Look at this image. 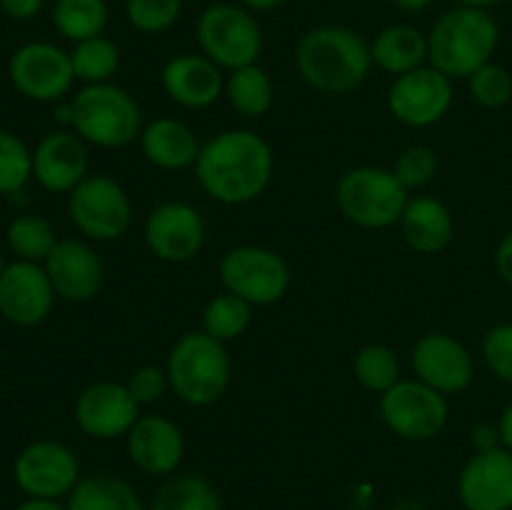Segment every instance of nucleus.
Masks as SVG:
<instances>
[{"mask_svg": "<svg viewBox=\"0 0 512 510\" xmlns=\"http://www.w3.org/2000/svg\"><path fill=\"white\" fill-rule=\"evenodd\" d=\"M198 180L210 198L238 205L258 198L273 175V153L260 135L230 130L200 150Z\"/></svg>", "mask_w": 512, "mask_h": 510, "instance_id": "f257e3e1", "label": "nucleus"}, {"mask_svg": "<svg viewBox=\"0 0 512 510\" xmlns=\"http://www.w3.org/2000/svg\"><path fill=\"white\" fill-rule=\"evenodd\" d=\"M68 510H143L140 495L115 475H90L68 495Z\"/></svg>", "mask_w": 512, "mask_h": 510, "instance_id": "a878e982", "label": "nucleus"}, {"mask_svg": "<svg viewBox=\"0 0 512 510\" xmlns=\"http://www.w3.org/2000/svg\"><path fill=\"white\" fill-rule=\"evenodd\" d=\"M450 103H453V85L448 75L435 68H418L398 75L388 95V105L395 118L415 128L438 123L448 113Z\"/></svg>", "mask_w": 512, "mask_h": 510, "instance_id": "f8f14e48", "label": "nucleus"}, {"mask_svg": "<svg viewBox=\"0 0 512 510\" xmlns=\"http://www.w3.org/2000/svg\"><path fill=\"white\" fill-rule=\"evenodd\" d=\"M498 430H500V443H503V448L512 450V403L503 410V415H500Z\"/></svg>", "mask_w": 512, "mask_h": 510, "instance_id": "37998d69", "label": "nucleus"}, {"mask_svg": "<svg viewBox=\"0 0 512 510\" xmlns=\"http://www.w3.org/2000/svg\"><path fill=\"white\" fill-rule=\"evenodd\" d=\"M148 248L168 263H183L198 255L205 240V223L198 210L185 203H165L145 223Z\"/></svg>", "mask_w": 512, "mask_h": 510, "instance_id": "dca6fc26", "label": "nucleus"}, {"mask_svg": "<svg viewBox=\"0 0 512 510\" xmlns=\"http://www.w3.org/2000/svg\"><path fill=\"white\" fill-rule=\"evenodd\" d=\"M168 383L185 403H215L230 383V360L223 343L208 333L180 338L168 360Z\"/></svg>", "mask_w": 512, "mask_h": 510, "instance_id": "20e7f679", "label": "nucleus"}, {"mask_svg": "<svg viewBox=\"0 0 512 510\" xmlns=\"http://www.w3.org/2000/svg\"><path fill=\"white\" fill-rule=\"evenodd\" d=\"M3 270H5V263H3V258H0V275H3Z\"/></svg>", "mask_w": 512, "mask_h": 510, "instance_id": "09e8293b", "label": "nucleus"}, {"mask_svg": "<svg viewBox=\"0 0 512 510\" xmlns=\"http://www.w3.org/2000/svg\"><path fill=\"white\" fill-rule=\"evenodd\" d=\"M15 483L28 498L58 500L80 483V465L73 450L55 440L28 445L15 460Z\"/></svg>", "mask_w": 512, "mask_h": 510, "instance_id": "9d476101", "label": "nucleus"}, {"mask_svg": "<svg viewBox=\"0 0 512 510\" xmlns=\"http://www.w3.org/2000/svg\"><path fill=\"white\" fill-rule=\"evenodd\" d=\"M355 375H358V380L368 390L385 393V390H390L398 383V358H395L393 350L385 348V345H368V348L360 350L358 358H355Z\"/></svg>", "mask_w": 512, "mask_h": 510, "instance_id": "473e14b6", "label": "nucleus"}, {"mask_svg": "<svg viewBox=\"0 0 512 510\" xmlns=\"http://www.w3.org/2000/svg\"><path fill=\"white\" fill-rule=\"evenodd\" d=\"M220 280L228 293L250 305L275 303L285 295L290 283L288 265L273 250L243 245L230 250L220 263Z\"/></svg>", "mask_w": 512, "mask_h": 510, "instance_id": "6e6552de", "label": "nucleus"}, {"mask_svg": "<svg viewBox=\"0 0 512 510\" xmlns=\"http://www.w3.org/2000/svg\"><path fill=\"white\" fill-rule=\"evenodd\" d=\"M73 125L78 135L90 143L123 148L138 135L140 110L138 103L118 85H88L73 100Z\"/></svg>", "mask_w": 512, "mask_h": 510, "instance_id": "39448f33", "label": "nucleus"}, {"mask_svg": "<svg viewBox=\"0 0 512 510\" xmlns=\"http://www.w3.org/2000/svg\"><path fill=\"white\" fill-rule=\"evenodd\" d=\"M413 368L418 380L438 393H460L473 383L475 365L468 348L443 333L425 335L413 353Z\"/></svg>", "mask_w": 512, "mask_h": 510, "instance_id": "f3484780", "label": "nucleus"}, {"mask_svg": "<svg viewBox=\"0 0 512 510\" xmlns=\"http://www.w3.org/2000/svg\"><path fill=\"white\" fill-rule=\"evenodd\" d=\"M40 5H43V0H0V8L13 18H33Z\"/></svg>", "mask_w": 512, "mask_h": 510, "instance_id": "79ce46f5", "label": "nucleus"}, {"mask_svg": "<svg viewBox=\"0 0 512 510\" xmlns=\"http://www.w3.org/2000/svg\"><path fill=\"white\" fill-rule=\"evenodd\" d=\"M78 425L88 435L100 440L130 433L138 420V400L130 395L128 385L98 383L90 385L75 405Z\"/></svg>", "mask_w": 512, "mask_h": 510, "instance_id": "a211bd4d", "label": "nucleus"}, {"mask_svg": "<svg viewBox=\"0 0 512 510\" xmlns=\"http://www.w3.org/2000/svg\"><path fill=\"white\" fill-rule=\"evenodd\" d=\"M198 43L215 65L238 70L253 65L263 50V35L248 10L238 5H210L198 20Z\"/></svg>", "mask_w": 512, "mask_h": 510, "instance_id": "0eeeda50", "label": "nucleus"}, {"mask_svg": "<svg viewBox=\"0 0 512 510\" xmlns=\"http://www.w3.org/2000/svg\"><path fill=\"white\" fill-rule=\"evenodd\" d=\"M385 425L405 440H430L445 428L448 403L423 380H398L380 400Z\"/></svg>", "mask_w": 512, "mask_h": 510, "instance_id": "1a4fd4ad", "label": "nucleus"}, {"mask_svg": "<svg viewBox=\"0 0 512 510\" xmlns=\"http://www.w3.org/2000/svg\"><path fill=\"white\" fill-rule=\"evenodd\" d=\"M150 510H223L220 495L200 475H175L153 498Z\"/></svg>", "mask_w": 512, "mask_h": 510, "instance_id": "bb28decb", "label": "nucleus"}, {"mask_svg": "<svg viewBox=\"0 0 512 510\" xmlns=\"http://www.w3.org/2000/svg\"><path fill=\"white\" fill-rule=\"evenodd\" d=\"M128 455L145 475H170L183 460V433L173 420L145 415L130 428Z\"/></svg>", "mask_w": 512, "mask_h": 510, "instance_id": "6ab92c4d", "label": "nucleus"}, {"mask_svg": "<svg viewBox=\"0 0 512 510\" xmlns=\"http://www.w3.org/2000/svg\"><path fill=\"white\" fill-rule=\"evenodd\" d=\"M495 268L505 283L512 285V230L500 240L498 253H495Z\"/></svg>", "mask_w": 512, "mask_h": 510, "instance_id": "a19ab883", "label": "nucleus"}, {"mask_svg": "<svg viewBox=\"0 0 512 510\" xmlns=\"http://www.w3.org/2000/svg\"><path fill=\"white\" fill-rule=\"evenodd\" d=\"M70 218L95 240H113L130 225V203L125 190L105 175L85 178L70 190Z\"/></svg>", "mask_w": 512, "mask_h": 510, "instance_id": "9b49d317", "label": "nucleus"}, {"mask_svg": "<svg viewBox=\"0 0 512 510\" xmlns=\"http://www.w3.org/2000/svg\"><path fill=\"white\" fill-rule=\"evenodd\" d=\"M458 3H463V5H468V8H488V5H495V3H500V0H458Z\"/></svg>", "mask_w": 512, "mask_h": 510, "instance_id": "de8ad7c7", "label": "nucleus"}, {"mask_svg": "<svg viewBox=\"0 0 512 510\" xmlns=\"http://www.w3.org/2000/svg\"><path fill=\"white\" fill-rule=\"evenodd\" d=\"M45 263H48L45 273L53 283V290L68 300L93 298L103 283L98 255L78 240H60Z\"/></svg>", "mask_w": 512, "mask_h": 510, "instance_id": "412c9836", "label": "nucleus"}, {"mask_svg": "<svg viewBox=\"0 0 512 510\" xmlns=\"http://www.w3.org/2000/svg\"><path fill=\"white\" fill-rule=\"evenodd\" d=\"M183 0H128L125 13L133 28L143 33H163L178 20Z\"/></svg>", "mask_w": 512, "mask_h": 510, "instance_id": "f704fd0d", "label": "nucleus"}, {"mask_svg": "<svg viewBox=\"0 0 512 510\" xmlns=\"http://www.w3.org/2000/svg\"><path fill=\"white\" fill-rule=\"evenodd\" d=\"M33 173V155L23 140L0 130V193H18Z\"/></svg>", "mask_w": 512, "mask_h": 510, "instance_id": "72a5a7b5", "label": "nucleus"}, {"mask_svg": "<svg viewBox=\"0 0 512 510\" xmlns=\"http://www.w3.org/2000/svg\"><path fill=\"white\" fill-rule=\"evenodd\" d=\"M228 98L240 115L258 118V115L268 113L273 105V83L258 65H245L230 75Z\"/></svg>", "mask_w": 512, "mask_h": 510, "instance_id": "c85d7f7f", "label": "nucleus"}, {"mask_svg": "<svg viewBox=\"0 0 512 510\" xmlns=\"http://www.w3.org/2000/svg\"><path fill=\"white\" fill-rule=\"evenodd\" d=\"M473 445L478 448V453H488V450L503 448V443H500L498 425H490V423L478 425V428L473 430Z\"/></svg>", "mask_w": 512, "mask_h": 510, "instance_id": "ea45409f", "label": "nucleus"}, {"mask_svg": "<svg viewBox=\"0 0 512 510\" xmlns=\"http://www.w3.org/2000/svg\"><path fill=\"white\" fill-rule=\"evenodd\" d=\"M143 153L158 168L178 170L195 163L200 150L188 125L165 118L148 125V130L143 133Z\"/></svg>", "mask_w": 512, "mask_h": 510, "instance_id": "b1692460", "label": "nucleus"}, {"mask_svg": "<svg viewBox=\"0 0 512 510\" xmlns=\"http://www.w3.org/2000/svg\"><path fill=\"white\" fill-rule=\"evenodd\" d=\"M53 283L40 265L18 260L0 275V313L18 325H35L53 308Z\"/></svg>", "mask_w": 512, "mask_h": 510, "instance_id": "2eb2a0df", "label": "nucleus"}, {"mask_svg": "<svg viewBox=\"0 0 512 510\" xmlns=\"http://www.w3.org/2000/svg\"><path fill=\"white\" fill-rule=\"evenodd\" d=\"M498 25L483 8H455L435 23L428 38V58L448 78H470L498 48Z\"/></svg>", "mask_w": 512, "mask_h": 510, "instance_id": "7ed1b4c3", "label": "nucleus"}, {"mask_svg": "<svg viewBox=\"0 0 512 510\" xmlns=\"http://www.w3.org/2000/svg\"><path fill=\"white\" fill-rule=\"evenodd\" d=\"M163 85L175 103L185 108H205L223 90L218 65L203 55H178L163 70Z\"/></svg>", "mask_w": 512, "mask_h": 510, "instance_id": "4be33fe9", "label": "nucleus"}, {"mask_svg": "<svg viewBox=\"0 0 512 510\" xmlns=\"http://www.w3.org/2000/svg\"><path fill=\"white\" fill-rule=\"evenodd\" d=\"M370 55L388 73L405 75L428 58V38L410 25H390L375 38Z\"/></svg>", "mask_w": 512, "mask_h": 510, "instance_id": "393cba45", "label": "nucleus"}, {"mask_svg": "<svg viewBox=\"0 0 512 510\" xmlns=\"http://www.w3.org/2000/svg\"><path fill=\"white\" fill-rule=\"evenodd\" d=\"M70 63H73L75 78L85 80V83H105L110 75L118 70L120 53L110 40L105 38H90L78 43V48L70 55Z\"/></svg>", "mask_w": 512, "mask_h": 510, "instance_id": "7c9ffc66", "label": "nucleus"}, {"mask_svg": "<svg viewBox=\"0 0 512 510\" xmlns=\"http://www.w3.org/2000/svg\"><path fill=\"white\" fill-rule=\"evenodd\" d=\"M338 205L360 228H388L403 218L408 188L383 168H355L338 183Z\"/></svg>", "mask_w": 512, "mask_h": 510, "instance_id": "423d86ee", "label": "nucleus"}, {"mask_svg": "<svg viewBox=\"0 0 512 510\" xmlns=\"http://www.w3.org/2000/svg\"><path fill=\"white\" fill-rule=\"evenodd\" d=\"M70 55L48 43L23 45L10 60V80L33 100H58L73 85Z\"/></svg>", "mask_w": 512, "mask_h": 510, "instance_id": "ddd939ff", "label": "nucleus"}, {"mask_svg": "<svg viewBox=\"0 0 512 510\" xmlns=\"http://www.w3.org/2000/svg\"><path fill=\"white\" fill-rule=\"evenodd\" d=\"M88 150L73 133H50L33 153V173L53 193H68L85 180Z\"/></svg>", "mask_w": 512, "mask_h": 510, "instance_id": "aec40b11", "label": "nucleus"}, {"mask_svg": "<svg viewBox=\"0 0 512 510\" xmlns=\"http://www.w3.org/2000/svg\"><path fill=\"white\" fill-rule=\"evenodd\" d=\"M165 385H168V375L163 370L153 368V365H145V368H138L130 375L128 390L138 400V405H143L155 403L165 393Z\"/></svg>", "mask_w": 512, "mask_h": 510, "instance_id": "58836bf2", "label": "nucleus"}, {"mask_svg": "<svg viewBox=\"0 0 512 510\" xmlns=\"http://www.w3.org/2000/svg\"><path fill=\"white\" fill-rule=\"evenodd\" d=\"M55 28L70 40L98 38L108 23V8L103 0H58L53 10Z\"/></svg>", "mask_w": 512, "mask_h": 510, "instance_id": "cd10ccee", "label": "nucleus"}, {"mask_svg": "<svg viewBox=\"0 0 512 510\" xmlns=\"http://www.w3.org/2000/svg\"><path fill=\"white\" fill-rule=\"evenodd\" d=\"M465 510H512V450L475 453L458 478Z\"/></svg>", "mask_w": 512, "mask_h": 510, "instance_id": "4468645a", "label": "nucleus"}, {"mask_svg": "<svg viewBox=\"0 0 512 510\" xmlns=\"http://www.w3.org/2000/svg\"><path fill=\"white\" fill-rule=\"evenodd\" d=\"M243 3L253 10H273V8H278L283 0H243Z\"/></svg>", "mask_w": 512, "mask_h": 510, "instance_id": "a18cd8bd", "label": "nucleus"}, {"mask_svg": "<svg viewBox=\"0 0 512 510\" xmlns=\"http://www.w3.org/2000/svg\"><path fill=\"white\" fill-rule=\"evenodd\" d=\"M203 325L205 333L213 335L215 340L225 343V340H233L238 335L245 333V328L250 325V303H245L238 295H218L215 300H210V305L203 313Z\"/></svg>", "mask_w": 512, "mask_h": 510, "instance_id": "2f4dec72", "label": "nucleus"}, {"mask_svg": "<svg viewBox=\"0 0 512 510\" xmlns=\"http://www.w3.org/2000/svg\"><path fill=\"white\" fill-rule=\"evenodd\" d=\"M8 245L20 260L38 263V260H48L58 240H55L48 220L38 218V215H20L10 223Z\"/></svg>", "mask_w": 512, "mask_h": 510, "instance_id": "c756f323", "label": "nucleus"}, {"mask_svg": "<svg viewBox=\"0 0 512 510\" xmlns=\"http://www.w3.org/2000/svg\"><path fill=\"white\" fill-rule=\"evenodd\" d=\"M298 70L320 93H348L368 75L373 55L358 33L340 25L315 28L300 40Z\"/></svg>", "mask_w": 512, "mask_h": 510, "instance_id": "f03ea898", "label": "nucleus"}, {"mask_svg": "<svg viewBox=\"0 0 512 510\" xmlns=\"http://www.w3.org/2000/svg\"><path fill=\"white\" fill-rule=\"evenodd\" d=\"M483 355L488 368L505 383H512V323L498 325L488 333L483 343Z\"/></svg>", "mask_w": 512, "mask_h": 510, "instance_id": "4c0bfd02", "label": "nucleus"}, {"mask_svg": "<svg viewBox=\"0 0 512 510\" xmlns=\"http://www.w3.org/2000/svg\"><path fill=\"white\" fill-rule=\"evenodd\" d=\"M470 93L485 108H503L512 98V78L500 65H483L478 73L470 75Z\"/></svg>", "mask_w": 512, "mask_h": 510, "instance_id": "c9c22d12", "label": "nucleus"}, {"mask_svg": "<svg viewBox=\"0 0 512 510\" xmlns=\"http://www.w3.org/2000/svg\"><path fill=\"white\" fill-rule=\"evenodd\" d=\"M435 170H438V158H435L433 150L425 148V145H413L400 155L393 173L398 175L405 188H423L425 183L433 180Z\"/></svg>", "mask_w": 512, "mask_h": 510, "instance_id": "e433bc0d", "label": "nucleus"}, {"mask_svg": "<svg viewBox=\"0 0 512 510\" xmlns=\"http://www.w3.org/2000/svg\"><path fill=\"white\" fill-rule=\"evenodd\" d=\"M400 225H403L408 245L418 253H438L453 238V215L435 198L410 200L405 205Z\"/></svg>", "mask_w": 512, "mask_h": 510, "instance_id": "5701e85b", "label": "nucleus"}, {"mask_svg": "<svg viewBox=\"0 0 512 510\" xmlns=\"http://www.w3.org/2000/svg\"><path fill=\"white\" fill-rule=\"evenodd\" d=\"M395 5H400L403 10H425L433 0H393Z\"/></svg>", "mask_w": 512, "mask_h": 510, "instance_id": "49530a36", "label": "nucleus"}, {"mask_svg": "<svg viewBox=\"0 0 512 510\" xmlns=\"http://www.w3.org/2000/svg\"><path fill=\"white\" fill-rule=\"evenodd\" d=\"M15 510H68L65 505H60L58 500L48 498H28L25 503H20Z\"/></svg>", "mask_w": 512, "mask_h": 510, "instance_id": "c03bdc74", "label": "nucleus"}]
</instances>
